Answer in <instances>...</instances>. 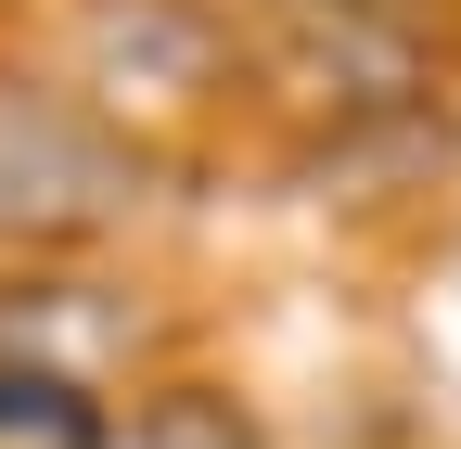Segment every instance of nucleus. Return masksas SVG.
<instances>
[{
  "instance_id": "nucleus-1",
  "label": "nucleus",
  "mask_w": 461,
  "mask_h": 449,
  "mask_svg": "<svg viewBox=\"0 0 461 449\" xmlns=\"http://www.w3.org/2000/svg\"><path fill=\"white\" fill-rule=\"evenodd\" d=\"M103 399L65 372H0V449H103Z\"/></svg>"
}]
</instances>
